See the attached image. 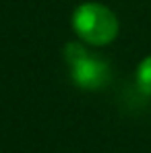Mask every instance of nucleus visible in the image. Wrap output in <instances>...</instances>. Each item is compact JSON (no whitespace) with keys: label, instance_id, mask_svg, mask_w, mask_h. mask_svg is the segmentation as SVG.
Segmentation results:
<instances>
[{"label":"nucleus","instance_id":"nucleus-3","mask_svg":"<svg viewBox=\"0 0 151 153\" xmlns=\"http://www.w3.org/2000/svg\"><path fill=\"white\" fill-rule=\"evenodd\" d=\"M137 87L141 89V93L151 95V56L143 58L137 68Z\"/></svg>","mask_w":151,"mask_h":153},{"label":"nucleus","instance_id":"nucleus-2","mask_svg":"<svg viewBox=\"0 0 151 153\" xmlns=\"http://www.w3.org/2000/svg\"><path fill=\"white\" fill-rule=\"evenodd\" d=\"M64 58L71 66V76L73 83L81 89H101L108 79H110V66L108 62L89 54V50L77 42L66 44L64 48Z\"/></svg>","mask_w":151,"mask_h":153},{"label":"nucleus","instance_id":"nucleus-1","mask_svg":"<svg viewBox=\"0 0 151 153\" xmlns=\"http://www.w3.org/2000/svg\"><path fill=\"white\" fill-rule=\"evenodd\" d=\"M73 29L83 42L91 46H106L118 35V19L100 2H85L73 13Z\"/></svg>","mask_w":151,"mask_h":153}]
</instances>
